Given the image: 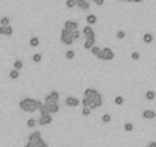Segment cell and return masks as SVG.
I'll list each match as a JSON object with an SVG mask.
<instances>
[{
  "mask_svg": "<svg viewBox=\"0 0 156 147\" xmlns=\"http://www.w3.org/2000/svg\"><path fill=\"white\" fill-rule=\"evenodd\" d=\"M32 144V142H31ZM34 147H48V142L44 141V139H41L40 142H37V144H34Z\"/></svg>",
  "mask_w": 156,
  "mask_h": 147,
  "instance_id": "32",
  "label": "cell"
},
{
  "mask_svg": "<svg viewBox=\"0 0 156 147\" xmlns=\"http://www.w3.org/2000/svg\"><path fill=\"white\" fill-rule=\"evenodd\" d=\"M126 2H132V0H126Z\"/></svg>",
  "mask_w": 156,
  "mask_h": 147,
  "instance_id": "40",
  "label": "cell"
},
{
  "mask_svg": "<svg viewBox=\"0 0 156 147\" xmlns=\"http://www.w3.org/2000/svg\"><path fill=\"white\" fill-rule=\"evenodd\" d=\"M80 104H81V100L76 98V97H67L66 98V106H69V107H76Z\"/></svg>",
  "mask_w": 156,
  "mask_h": 147,
  "instance_id": "9",
  "label": "cell"
},
{
  "mask_svg": "<svg viewBox=\"0 0 156 147\" xmlns=\"http://www.w3.org/2000/svg\"><path fill=\"white\" fill-rule=\"evenodd\" d=\"M63 29H67V31H76V29H78V23H76L75 20H66Z\"/></svg>",
  "mask_w": 156,
  "mask_h": 147,
  "instance_id": "10",
  "label": "cell"
},
{
  "mask_svg": "<svg viewBox=\"0 0 156 147\" xmlns=\"http://www.w3.org/2000/svg\"><path fill=\"white\" fill-rule=\"evenodd\" d=\"M9 77H11L12 80H17V78L20 77V70H16V69H12V70L9 72Z\"/></svg>",
  "mask_w": 156,
  "mask_h": 147,
  "instance_id": "20",
  "label": "cell"
},
{
  "mask_svg": "<svg viewBox=\"0 0 156 147\" xmlns=\"http://www.w3.org/2000/svg\"><path fill=\"white\" fill-rule=\"evenodd\" d=\"M84 98L87 100V107L90 110L103 106V95L94 88H87L84 91Z\"/></svg>",
  "mask_w": 156,
  "mask_h": 147,
  "instance_id": "1",
  "label": "cell"
},
{
  "mask_svg": "<svg viewBox=\"0 0 156 147\" xmlns=\"http://www.w3.org/2000/svg\"><path fill=\"white\" fill-rule=\"evenodd\" d=\"M84 40H95V31L92 26H84V29L81 31Z\"/></svg>",
  "mask_w": 156,
  "mask_h": 147,
  "instance_id": "6",
  "label": "cell"
},
{
  "mask_svg": "<svg viewBox=\"0 0 156 147\" xmlns=\"http://www.w3.org/2000/svg\"><path fill=\"white\" fill-rule=\"evenodd\" d=\"M92 2H94L95 5H100V6H101V5H104V0H92Z\"/></svg>",
  "mask_w": 156,
  "mask_h": 147,
  "instance_id": "37",
  "label": "cell"
},
{
  "mask_svg": "<svg viewBox=\"0 0 156 147\" xmlns=\"http://www.w3.org/2000/svg\"><path fill=\"white\" fill-rule=\"evenodd\" d=\"M124 130H126V132H132V130H133V124H132V123H126V124H124Z\"/></svg>",
  "mask_w": 156,
  "mask_h": 147,
  "instance_id": "31",
  "label": "cell"
},
{
  "mask_svg": "<svg viewBox=\"0 0 156 147\" xmlns=\"http://www.w3.org/2000/svg\"><path fill=\"white\" fill-rule=\"evenodd\" d=\"M101 121H103V123H110V121H112V117H110L109 113H104V115L101 117Z\"/></svg>",
  "mask_w": 156,
  "mask_h": 147,
  "instance_id": "28",
  "label": "cell"
},
{
  "mask_svg": "<svg viewBox=\"0 0 156 147\" xmlns=\"http://www.w3.org/2000/svg\"><path fill=\"white\" fill-rule=\"evenodd\" d=\"M113 57H115V52H113L110 48H101V54L98 55L100 60H106V61L113 60Z\"/></svg>",
  "mask_w": 156,
  "mask_h": 147,
  "instance_id": "4",
  "label": "cell"
},
{
  "mask_svg": "<svg viewBox=\"0 0 156 147\" xmlns=\"http://www.w3.org/2000/svg\"><path fill=\"white\" fill-rule=\"evenodd\" d=\"M73 57H75V52H73L72 49H67V51H66V58H67V60H72Z\"/></svg>",
  "mask_w": 156,
  "mask_h": 147,
  "instance_id": "27",
  "label": "cell"
},
{
  "mask_svg": "<svg viewBox=\"0 0 156 147\" xmlns=\"http://www.w3.org/2000/svg\"><path fill=\"white\" fill-rule=\"evenodd\" d=\"M29 45H31L32 48H37V46L40 45V40H38V37H31V38H29Z\"/></svg>",
  "mask_w": 156,
  "mask_h": 147,
  "instance_id": "18",
  "label": "cell"
},
{
  "mask_svg": "<svg viewBox=\"0 0 156 147\" xmlns=\"http://www.w3.org/2000/svg\"><path fill=\"white\" fill-rule=\"evenodd\" d=\"M132 2H136L138 3V2H142V0H132Z\"/></svg>",
  "mask_w": 156,
  "mask_h": 147,
  "instance_id": "39",
  "label": "cell"
},
{
  "mask_svg": "<svg viewBox=\"0 0 156 147\" xmlns=\"http://www.w3.org/2000/svg\"><path fill=\"white\" fill-rule=\"evenodd\" d=\"M90 52H92V54H94L95 57H98V55L101 54V48H100L98 45H95V46H94V48L90 49Z\"/></svg>",
  "mask_w": 156,
  "mask_h": 147,
  "instance_id": "21",
  "label": "cell"
},
{
  "mask_svg": "<svg viewBox=\"0 0 156 147\" xmlns=\"http://www.w3.org/2000/svg\"><path fill=\"white\" fill-rule=\"evenodd\" d=\"M147 147H156V141H151V142H148V144H147Z\"/></svg>",
  "mask_w": 156,
  "mask_h": 147,
  "instance_id": "38",
  "label": "cell"
},
{
  "mask_svg": "<svg viewBox=\"0 0 156 147\" xmlns=\"http://www.w3.org/2000/svg\"><path fill=\"white\" fill-rule=\"evenodd\" d=\"M43 138H41V133L38 132V130H35V132H32L29 136H28V142H32V144H37V142H40Z\"/></svg>",
  "mask_w": 156,
  "mask_h": 147,
  "instance_id": "8",
  "label": "cell"
},
{
  "mask_svg": "<svg viewBox=\"0 0 156 147\" xmlns=\"http://www.w3.org/2000/svg\"><path fill=\"white\" fill-rule=\"evenodd\" d=\"M124 37H126V32H124V31H118V32H116V38L122 40Z\"/></svg>",
  "mask_w": 156,
  "mask_h": 147,
  "instance_id": "35",
  "label": "cell"
},
{
  "mask_svg": "<svg viewBox=\"0 0 156 147\" xmlns=\"http://www.w3.org/2000/svg\"><path fill=\"white\" fill-rule=\"evenodd\" d=\"M32 61L40 63V61H41V54H34V55H32Z\"/></svg>",
  "mask_w": 156,
  "mask_h": 147,
  "instance_id": "29",
  "label": "cell"
},
{
  "mask_svg": "<svg viewBox=\"0 0 156 147\" xmlns=\"http://www.w3.org/2000/svg\"><path fill=\"white\" fill-rule=\"evenodd\" d=\"M58 98H60V92H57V91H52L51 94H48L46 95V98H44V103L43 104H52V103H58Z\"/></svg>",
  "mask_w": 156,
  "mask_h": 147,
  "instance_id": "5",
  "label": "cell"
},
{
  "mask_svg": "<svg viewBox=\"0 0 156 147\" xmlns=\"http://www.w3.org/2000/svg\"><path fill=\"white\" fill-rule=\"evenodd\" d=\"M124 103V98L121 97V95H118V97H115V104H118V106H121Z\"/></svg>",
  "mask_w": 156,
  "mask_h": 147,
  "instance_id": "30",
  "label": "cell"
},
{
  "mask_svg": "<svg viewBox=\"0 0 156 147\" xmlns=\"http://www.w3.org/2000/svg\"><path fill=\"white\" fill-rule=\"evenodd\" d=\"M142 41H144V43H151V41H153V35H151L150 32H145V34L142 35Z\"/></svg>",
  "mask_w": 156,
  "mask_h": 147,
  "instance_id": "16",
  "label": "cell"
},
{
  "mask_svg": "<svg viewBox=\"0 0 156 147\" xmlns=\"http://www.w3.org/2000/svg\"><path fill=\"white\" fill-rule=\"evenodd\" d=\"M12 32H14V29H12V26L11 25H8V26H0V35H12Z\"/></svg>",
  "mask_w": 156,
  "mask_h": 147,
  "instance_id": "12",
  "label": "cell"
},
{
  "mask_svg": "<svg viewBox=\"0 0 156 147\" xmlns=\"http://www.w3.org/2000/svg\"><path fill=\"white\" fill-rule=\"evenodd\" d=\"M132 60H139V52H132Z\"/></svg>",
  "mask_w": 156,
  "mask_h": 147,
  "instance_id": "36",
  "label": "cell"
},
{
  "mask_svg": "<svg viewBox=\"0 0 156 147\" xmlns=\"http://www.w3.org/2000/svg\"><path fill=\"white\" fill-rule=\"evenodd\" d=\"M48 109H49V113H51V115H52V113H57V112H60V106H58V103L48 104Z\"/></svg>",
  "mask_w": 156,
  "mask_h": 147,
  "instance_id": "14",
  "label": "cell"
},
{
  "mask_svg": "<svg viewBox=\"0 0 156 147\" xmlns=\"http://www.w3.org/2000/svg\"><path fill=\"white\" fill-rule=\"evenodd\" d=\"M60 40L63 45L66 46H70L73 43V37H72V31H67V29H63L61 34H60Z\"/></svg>",
  "mask_w": 156,
  "mask_h": 147,
  "instance_id": "3",
  "label": "cell"
},
{
  "mask_svg": "<svg viewBox=\"0 0 156 147\" xmlns=\"http://www.w3.org/2000/svg\"><path fill=\"white\" fill-rule=\"evenodd\" d=\"M80 34H81V32L78 31V29H76V31H72V37H73V41H75L76 38H80Z\"/></svg>",
  "mask_w": 156,
  "mask_h": 147,
  "instance_id": "33",
  "label": "cell"
},
{
  "mask_svg": "<svg viewBox=\"0 0 156 147\" xmlns=\"http://www.w3.org/2000/svg\"><path fill=\"white\" fill-rule=\"evenodd\" d=\"M52 123V115L51 113H46V115H40V118L37 120V124L40 126H48Z\"/></svg>",
  "mask_w": 156,
  "mask_h": 147,
  "instance_id": "7",
  "label": "cell"
},
{
  "mask_svg": "<svg viewBox=\"0 0 156 147\" xmlns=\"http://www.w3.org/2000/svg\"><path fill=\"white\" fill-rule=\"evenodd\" d=\"M38 110H40V115H46V113H49V109H48L46 104H41Z\"/></svg>",
  "mask_w": 156,
  "mask_h": 147,
  "instance_id": "24",
  "label": "cell"
},
{
  "mask_svg": "<svg viewBox=\"0 0 156 147\" xmlns=\"http://www.w3.org/2000/svg\"><path fill=\"white\" fill-rule=\"evenodd\" d=\"M9 25V17H2L0 19V26H8Z\"/></svg>",
  "mask_w": 156,
  "mask_h": 147,
  "instance_id": "25",
  "label": "cell"
},
{
  "mask_svg": "<svg viewBox=\"0 0 156 147\" xmlns=\"http://www.w3.org/2000/svg\"><path fill=\"white\" fill-rule=\"evenodd\" d=\"M22 67H23V61H22V60H19V58H17V60H14V69H16V70H20Z\"/></svg>",
  "mask_w": 156,
  "mask_h": 147,
  "instance_id": "22",
  "label": "cell"
},
{
  "mask_svg": "<svg viewBox=\"0 0 156 147\" xmlns=\"http://www.w3.org/2000/svg\"><path fill=\"white\" fill-rule=\"evenodd\" d=\"M26 124H28V127H29V129H34V127H35V124H37V121H35V118H29Z\"/></svg>",
  "mask_w": 156,
  "mask_h": 147,
  "instance_id": "26",
  "label": "cell"
},
{
  "mask_svg": "<svg viewBox=\"0 0 156 147\" xmlns=\"http://www.w3.org/2000/svg\"><path fill=\"white\" fill-rule=\"evenodd\" d=\"M76 6V0H66V8H75Z\"/></svg>",
  "mask_w": 156,
  "mask_h": 147,
  "instance_id": "23",
  "label": "cell"
},
{
  "mask_svg": "<svg viewBox=\"0 0 156 147\" xmlns=\"http://www.w3.org/2000/svg\"><path fill=\"white\" fill-rule=\"evenodd\" d=\"M142 118H145V120H153V118H156V112H154V110H150V109L142 110Z\"/></svg>",
  "mask_w": 156,
  "mask_h": 147,
  "instance_id": "13",
  "label": "cell"
},
{
  "mask_svg": "<svg viewBox=\"0 0 156 147\" xmlns=\"http://www.w3.org/2000/svg\"><path fill=\"white\" fill-rule=\"evenodd\" d=\"M154 98H156V92H154V91H147V92H145V100L151 101V100H154Z\"/></svg>",
  "mask_w": 156,
  "mask_h": 147,
  "instance_id": "17",
  "label": "cell"
},
{
  "mask_svg": "<svg viewBox=\"0 0 156 147\" xmlns=\"http://www.w3.org/2000/svg\"><path fill=\"white\" fill-rule=\"evenodd\" d=\"M90 112H92V110H90L89 107H83V110H81V113H83L84 117H89V115H90Z\"/></svg>",
  "mask_w": 156,
  "mask_h": 147,
  "instance_id": "34",
  "label": "cell"
},
{
  "mask_svg": "<svg viewBox=\"0 0 156 147\" xmlns=\"http://www.w3.org/2000/svg\"><path fill=\"white\" fill-rule=\"evenodd\" d=\"M86 22H87V26H90V25H95V23H97V16H94V14H87V17H86Z\"/></svg>",
  "mask_w": 156,
  "mask_h": 147,
  "instance_id": "15",
  "label": "cell"
},
{
  "mask_svg": "<svg viewBox=\"0 0 156 147\" xmlns=\"http://www.w3.org/2000/svg\"><path fill=\"white\" fill-rule=\"evenodd\" d=\"M41 104H43V103L38 101V100H35V98H23L19 106H20V109H22L23 112H35V110L40 109Z\"/></svg>",
  "mask_w": 156,
  "mask_h": 147,
  "instance_id": "2",
  "label": "cell"
},
{
  "mask_svg": "<svg viewBox=\"0 0 156 147\" xmlns=\"http://www.w3.org/2000/svg\"><path fill=\"white\" fill-rule=\"evenodd\" d=\"M76 8H80V9H83V11H89V9H90L89 0H76Z\"/></svg>",
  "mask_w": 156,
  "mask_h": 147,
  "instance_id": "11",
  "label": "cell"
},
{
  "mask_svg": "<svg viewBox=\"0 0 156 147\" xmlns=\"http://www.w3.org/2000/svg\"><path fill=\"white\" fill-rule=\"evenodd\" d=\"M95 46V40H84V49H92Z\"/></svg>",
  "mask_w": 156,
  "mask_h": 147,
  "instance_id": "19",
  "label": "cell"
}]
</instances>
